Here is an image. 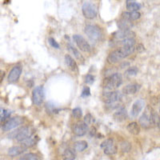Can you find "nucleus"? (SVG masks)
Instances as JSON below:
<instances>
[{
    "instance_id": "nucleus-3",
    "label": "nucleus",
    "mask_w": 160,
    "mask_h": 160,
    "mask_svg": "<svg viewBox=\"0 0 160 160\" xmlns=\"http://www.w3.org/2000/svg\"><path fill=\"white\" fill-rule=\"evenodd\" d=\"M34 134V130L31 127H23L18 130L11 132L10 135H9V137L11 139H16L17 141L21 142L22 140L26 139L27 138H30Z\"/></svg>"
},
{
    "instance_id": "nucleus-2",
    "label": "nucleus",
    "mask_w": 160,
    "mask_h": 160,
    "mask_svg": "<svg viewBox=\"0 0 160 160\" xmlns=\"http://www.w3.org/2000/svg\"><path fill=\"white\" fill-rule=\"evenodd\" d=\"M135 51V47H122L111 51L107 57L108 63L111 64L118 63L121 59L129 56Z\"/></svg>"
},
{
    "instance_id": "nucleus-39",
    "label": "nucleus",
    "mask_w": 160,
    "mask_h": 160,
    "mask_svg": "<svg viewBox=\"0 0 160 160\" xmlns=\"http://www.w3.org/2000/svg\"><path fill=\"white\" fill-rule=\"evenodd\" d=\"M137 51L138 52H142V51L145 50V47L142 44H138V46L136 47V48H135V51Z\"/></svg>"
},
{
    "instance_id": "nucleus-9",
    "label": "nucleus",
    "mask_w": 160,
    "mask_h": 160,
    "mask_svg": "<svg viewBox=\"0 0 160 160\" xmlns=\"http://www.w3.org/2000/svg\"><path fill=\"white\" fill-rule=\"evenodd\" d=\"M73 39L74 41H75V43H76V45L78 46V47H79L82 51L88 53L91 51V46H90L89 43H88L82 35H74Z\"/></svg>"
},
{
    "instance_id": "nucleus-23",
    "label": "nucleus",
    "mask_w": 160,
    "mask_h": 160,
    "mask_svg": "<svg viewBox=\"0 0 160 160\" xmlns=\"http://www.w3.org/2000/svg\"><path fill=\"white\" fill-rule=\"evenodd\" d=\"M126 6L129 11H138L141 8V5L136 1L133 0H127L126 1Z\"/></svg>"
},
{
    "instance_id": "nucleus-21",
    "label": "nucleus",
    "mask_w": 160,
    "mask_h": 160,
    "mask_svg": "<svg viewBox=\"0 0 160 160\" xmlns=\"http://www.w3.org/2000/svg\"><path fill=\"white\" fill-rule=\"evenodd\" d=\"M117 25L119 30H129L133 26L132 22L124 19V18H121V19L118 21Z\"/></svg>"
},
{
    "instance_id": "nucleus-19",
    "label": "nucleus",
    "mask_w": 160,
    "mask_h": 160,
    "mask_svg": "<svg viewBox=\"0 0 160 160\" xmlns=\"http://www.w3.org/2000/svg\"><path fill=\"white\" fill-rule=\"evenodd\" d=\"M26 150V148H24L22 146H14L9 148L8 154L11 156V157H15V156L20 155L22 153H24Z\"/></svg>"
},
{
    "instance_id": "nucleus-32",
    "label": "nucleus",
    "mask_w": 160,
    "mask_h": 160,
    "mask_svg": "<svg viewBox=\"0 0 160 160\" xmlns=\"http://www.w3.org/2000/svg\"><path fill=\"white\" fill-rule=\"evenodd\" d=\"M123 47H135V39H123L120 42Z\"/></svg>"
},
{
    "instance_id": "nucleus-37",
    "label": "nucleus",
    "mask_w": 160,
    "mask_h": 160,
    "mask_svg": "<svg viewBox=\"0 0 160 160\" xmlns=\"http://www.w3.org/2000/svg\"><path fill=\"white\" fill-rule=\"evenodd\" d=\"M90 95H91V90H90V88L88 87H85L83 89V91H82L81 97L86 98L90 96Z\"/></svg>"
},
{
    "instance_id": "nucleus-16",
    "label": "nucleus",
    "mask_w": 160,
    "mask_h": 160,
    "mask_svg": "<svg viewBox=\"0 0 160 160\" xmlns=\"http://www.w3.org/2000/svg\"><path fill=\"white\" fill-rule=\"evenodd\" d=\"M114 119L118 123H122V122L125 121L127 119V110L124 107H121L117 111L115 112L113 115Z\"/></svg>"
},
{
    "instance_id": "nucleus-24",
    "label": "nucleus",
    "mask_w": 160,
    "mask_h": 160,
    "mask_svg": "<svg viewBox=\"0 0 160 160\" xmlns=\"http://www.w3.org/2000/svg\"><path fill=\"white\" fill-rule=\"evenodd\" d=\"M37 141H38V139L37 137H34V136H31L30 138H27L26 139L21 141V144H22V146H23L24 148H29L31 147V146H35V144L37 143Z\"/></svg>"
},
{
    "instance_id": "nucleus-17",
    "label": "nucleus",
    "mask_w": 160,
    "mask_h": 160,
    "mask_svg": "<svg viewBox=\"0 0 160 160\" xmlns=\"http://www.w3.org/2000/svg\"><path fill=\"white\" fill-rule=\"evenodd\" d=\"M141 17V14L139 11H125L122 14V18L129 20L131 22L137 20Z\"/></svg>"
},
{
    "instance_id": "nucleus-26",
    "label": "nucleus",
    "mask_w": 160,
    "mask_h": 160,
    "mask_svg": "<svg viewBox=\"0 0 160 160\" xmlns=\"http://www.w3.org/2000/svg\"><path fill=\"white\" fill-rule=\"evenodd\" d=\"M76 158V154L72 149L67 148L63 153V160H75Z\"/></svg>"
},
{
    "instance_id": "nucleus-7",
    "label": "nucleus",
    "mask_w": 160,
    "mask_h": 160,
    "mask_svg": "<svg viewBox=\"0 0 160 160\" xmlns=\"http://www.w3.org/2000/svg\"><path fill=\"white\" fill-rule=\"evenodd\" d=\"M101 148L103 150V152L107 155H113L116 154L118 147L115 142L112 139H107L101 143Z\"/></svg>"
},
{
    "instance_id": "nucleus-27",
    "label": "nucleus",
    "mask_w": 160,
    "mask_h": 160,
    "mask_svg": "<svg viewBox=\"0 0 160 160\" xmlns=\"http://www.w3.org/2000/svg\"><path fill=\"white\" fill-rule=\"evenodd\" d=\"M88 146V144H87V141L85 140H80V141H77L74 144V150H76V151H83L84 150H86Z\"/></svg>"
},
{
    "instance_id": "nucleus-25",
    "label": "nucleus",
    "mask_w": 160,
    "mask_h": 160,
    "mask_svg": "<svg viewBox=\"0 0 160 160\" xmlns=\"http://www.w3.org/2000/svg\"><path fill=\"white\" fill-rule=\"evenodd\" d=\"M67 48H68V50L70 51V52H71L73 54L74 56L75 57V59H77V60H79V62H81V63H83V62H84L85 59H84L83 55L80 54V52L78 51L77 49L75 48V47H73L71 43H68V44H67Z\"/></svg>"
},
{
    "instance_id": "nucleus-34",
    "label": "nucleus",
    "mask_w": 160,
    "mask_h": 160,
    "mask_svg": "<svg viewBox=\"0 0 160 160\" xmlns=\"http://www.w3.org/2000/svg\"><path fill=\"white\" fill-rule=\"evenodd\" d=\"M72 115L76 119H80L83 115V111H82V109L79 107H75V109H73L72 111Z\"/></svg>"
},
{
    "instance_id": "nucleus-36",
    "label": "nucleus",
    "mask_w": 160,
    "mask_h": 160,
    "mask_svg": "<svg viewBox=\"0 0 160 160\" xmlns=\"http://www.w3.org/2000/svg\"><path fill=\"white\" fill-rule=\"evenodd\" d=\"M94 82H95V77H94L93 75H90V74L86 75L85 83H87V84H90V85H91V84H93Z\"/></svg>"
},
{
    "instance_id": "nucleus-1",
    "label": "nucleus",
    "mask_w": 160,
    "mask_h": 160,
    "mask_svg": "<svg viewBox=\"0 0 160 160\" xmlns=\"http://www.w3.org/2000/svg\"><path fill=\"white\" fill-rule=\"evenodd\" d=\"M139 124L142 127L145 129H149V128L157 126L159 127V115L156 111H154V109L150 106H146L145 108V111L139 118Z\"/></svg>"
},
{
    "instance_id": "nucleus-5",
    "label": "nucleus",
    "mask_w": 160,
    "mask_h": 160,
    "mask_svg": "<svg viewBox=\"0 0 160 160\" xmlns=\"http://www.w3.org/2000/svg\"><path fill=\"white\" fill-rule=\"evenodd\" d=\"M84 32L87 37L92 41H99L101 39L102 30L97 25H87Z\"/></svg>"
},
{
    "instance_id": "nucleus-41",
    "label": "nucleus",
    "mask_w": 160,
    "mask_h": 160,
    "mask_svg": "<svg viewBox=\"0 0 160 160\" xmlns=\"http://www.w3.org/2000/svg\"><path fill=\"white\" fill-rule=\"evenodd\" d=\"M96 134V130L95 127H91V135H95Z\"/></svg>"
},
{
    "instance_id": "nucleus-6",
    "label": "nucleus",
    "mask_w": 160,
    "mask_h": 160,
    "mask_svg": "<svg viewBox=\"0 0 160 160\" xmlns=\"http://www.w3.org/2000/svg\"><path fill=\"white\" fill-rule=\"evenodd\" d=\"M83 14L84 17L88 19H93L98 14V9L95 4H93L91 2H86L83 3Z\"/></svg>"
},
{
    "instance_id": "nucleus-11",
    "label": "nucleus",
    "mask_w": 160,
    "mask_h": 160,
    "mask_svg": "<svg viewBox=\"0 0 160 160\" xmlns=\"http://www.w3.org/2000/svg\"><path fill=\"white\" fill-rule=\"evenodd\" d=\"M103 100L107 104H114L122 100V94L118 91H111L104 95Z\"/></svg>"
},
{
    "instance_id": "nucleus-30",
    "label": "nucleus",
    "mask_w": 160,
    "mask_h": 160,
    "mask_svg": "<svg viewBox=\"0 0 160 160\" xmlns=\"http://www.w3.org/2000/svg\"><path fill=\"white\" fill-rule=\"evenodd\" d=\"M139 72V69L136 67H131L128 68L125 72V75L128 77H134Z\"/></svg>"
},
{
    "instance_id": "nucleus-35",
    "label": "nucleus",
    "mask_w": 160,
    "mask_h": 160,
    "mask_svg": "<svg viewBox=\"0 0 160 160\" xmlns=\"http://www.w3.org/2000/svg\"><path fill=\"white\" fill-rule=\"evenodd\" d=\"M94 122V118L93 116L91 115V114L88 113L87 114L85 115V117H84V123L87 124V125H90V124H91L92 123Z\"/></svg>"
},
{
    "instance_id": "nucleus-18",
    "label": "nucleus",
    "mask_w": 160,
    "mask_h": 160,
    "mask_svg": "<svg viewBox=\"0 0 160 160\" xmlns=\"http://www.w3.org/2000/svg\"><path fill=\"white\" fill-rule=\"evenodd\" d=\"M140 86L137 83H131V84H128L123 88V93L126 95H135L137 93V91H139Z\"/></svg>"
},
{
    "instance_id": "nucleus-28",
    "label": "nucleus",
    "mask_w": 160,
    "mask_h": 160,
    "mask_svg": "<svg viewBox=\"0 0 160 160\" xmlns=\"http://www.w3.org/2000/svg\"><path fill=\"white\" fill-rule=\"evenodd\" d=\"M10 114H11V112L8 111V110L0 107V122L3 121L6 119L10 117Z\"/></svg>"
},
{
    "instance_id": "nucleus-15",
    "label": "nucleus",
    "mask_w": 160,
    "mask_h": 160,
    "mask_svg": "<svg viewBox=\"0 0 160 160\" xmlns=\"http://www.w3.org/2000/svg\"><path fill=\"white\" fill-rule=\"evenodd\" d=\"M87 131V125L83 122H79L73 127V133L76 136H83Z\"/></svg>"
},
{
    "instance_id": "nucleus-8",
    "label": "nucleus",
    "mask_w": 160,
    "mask_h": 160,
    "mask_svg": "<svg viewBox=\"0 0 160 160\" xmlns=\"http://www.w3.org/2000/svg\"><path fill=\"white\" fill-rule=\"evenodd\" d=\"M45 99L44 89L42 86H38L34 89L32 93V100L34 104L40 106L43 103Z\"/></svg>"
},
{
    "instance_id": "nucleus-10",
    "label": "nucleus",
    "mask_w": 160,
    "mask_h": 160,
    "mask_svg": "<svg viewBox=\"0 0 160 160\" xmlns=\"http://www.w3.org/2000/svg\"><path fill=\"white\" fill-rule=\"evenodd\" d=\"M23 123V119L20 117H14L11 118L10 119L3 124L2 126V130L4 131H9L14 129V128L18 127V126Z\"/></svg>"
},
{
    "instance_id": "nucleus-12",
    "label": "nucleus",
    "mask_w": 160,
    "mask_h": 160,
    "mask_svg": "<svg viewBox=\"0 0 160 160\" xmlns=\"http://www.w3.org/2000/svg\"><path fill=\"white\" fill-rule=\"evenodd\" d=\"M114 39H117V40H123V39H135V32L131 31V30H119L115 32L113 34Z\"/></svg>"
},
{
    "instance_id": "nucleus-22",
    "label": "nucleus",
    "mask_w": 160,
    "mask_h": 160,
    "mask_svg": "<svg viewBox=\"0 0 160 160\" xmlns=\"http://www.w3.org/2000/svg\"><path fill=\"white\" fill-rule=\"evenodd\" d=\"M127 129L129 133H131V135H138L140 133V130H141L140 129V126L135 122H132V123L128 124L127 127Z\"/></svg>"
},
{
    "instance_id": "nucleus-20",
    "label": "nucleus",
    "mask_w": 160,
    "mask_h": 160,
    "mask_svg": "<svg viewBox=\"0 0 160 160\" xmlns=\"http://www.w3.org/2000/svg\"><path fill=\"white\" fill-rule=\"evenodd\" d=\"M65 63L68 67H70L71 71H73L74 72H78L79 71V67H78L77 63L74 60V59L70 55H65Z\"/></svg>"
},
{
    "instance_id": "nucleus-38",
    "label": "nucleus",
    "mask_w": 160,
    "mask_h": 160,
    "mask_svg": "<svg viewBox=\"0 0 160 160\" xmlns=\"http://www.w3.org/2000/svg\"><path fill=\"white\" fill-rule=\"evenodd\" d=\"M48 42H49V43H50V45H51V47H54V48H56V49L59 48V44L57 43L55 39H53V38H49Z\"/></svg>"
},
{
    "instance_id": "nucleus-13",
    "label": "nucleus",
    "mask_w": 160,
    "mask_h": 160,
    "mask_svg": "<svg viewBox=\"0 0 160 160\" xmlns=\"http://www.w3.org/2000/svg\"><path fill=\"white\" fill-rule=\"evenodd\" d=\"M144 106H145V101L143 100L139 99V100H136L133 103L131 109V115L134 118L138 117L140 112L142 111L144 108Z\"/></svg>"
},
{
    "instance_id": "nucleus-31",
    "label": "nucleus",
    "mask_w": 160,
    "mask_h": 160,
    "mask_svg": "<svg viewBox=\"0 0 160 160\" xmlns=\"http://www.w3.org/2000/svg\"><path fill=\"white\" fill-rule=\"evenodd\" d=\"M20 160H39V158L34 153H27L20 158Z\"/></svg>"
},
{
    "instance_id": "nucleus-4",
    "label": "nucleus",
    "mask_w": 160,
    "mask_h": 160,
    "mask_svg": "<svg viewBox=\"0 0 160 160\" xmlns=\"http://www.w3.org/2000/svg\"><path fill=\"white\" fill-rule=\"evenodd\" d=\"M123 83V76L120 73H115L105 79L104 87L107 90L116 89L119 87Z\"/></svg>"
},
{
    "instance_id": "nucleus-40",
    "label": "nucleus",
    "mask_w": 160,
    "mask_h": 160,
    "mask_svg": "<svg viewBox=\"0 0 160 160\" xmlns=\"http://www.w3.org/2000/svg\"><path fill=\"white\" fill-rule=\"evenodd\" d=\"M5 77V71L0 70V83H2V81L3 80Z\"/></svg>"
},
{
    "instance_id": "nucleus-14",
    "label": "nucleus",
    "mask_w": 160,
    "mask_h": 160,
    "mask_svg": "<svg viewBox=\"0 0 160 160\" xmlns=\"http://www.w3.org/2000/svg\"><path fill=\"white\" fill-rule=\"evenodd\" d=\"M22 68L21 66H14L8 75L7 79H8L9 83H13L18 81L19 77H20L21 74H22Z\"/></svg>"
},
{
    "instance_id": "nucleus-29",
    "label": "nucleus",
    "mask_w": 160,
    "mask_h": 160,
    "mask_svg": "<svg viewBox=\"0 0 160 160\" xmlns=\"http://www.w3.org/2000/svg\"><path fill=\"white\" fill-rule=\"evenodd\" d=\"M46 110H47V113L50 114H56L59 111V109H58L52 103H47L46 104Z\"/></svg>"
},
{
    "instance_id": "nucleus-33",
    "label": "nucleus",
    "mask_w": 160,
    "mask_h": 160,
    "mask_svg": "<svg viewBox=\"0 0 160 160\" xmlns=\"http://www.w3.org/2000/svg\"><path fill=\"white\" fill-rule=\"evenodd\" d=\"M131 149V144L129 142L123 141L121 142V150L123 152H129Z\"/></svg>"
}]
</instances>
